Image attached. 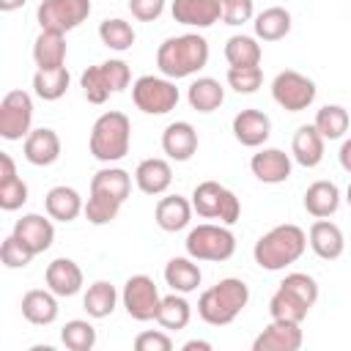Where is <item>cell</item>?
Instances as JSON below:
<instances>
[{
    "label": "cell",
    "mask_w": 351,
    "mask_h": 351,
    "mask_svg": "<svg viewBox=\"0 0 351 351\" xmlns=\"http://www.w3.org/2000/svg\"><path fill=\"white\" fill-rule=\"evenodd\" d=\"M206 63H208V41L197 33L170 36L156 49V66L162 77H170V80L192 77L200 69H206Z\"/></svg>",
    "instance_id": "6da1fadb"
},
{
    "label": "cell",
    "mask_w": 351,
    "mask_h": 351,
    "mask_svg": "<svg viewBox=\"0 0 351 351\" xmlns=\"http://www.w3.org/2000/svg\"><path fill=\"white\" fill-rule=\"evenodd\" d=\"M307 250V233L299 225H277L269 233H263L255 247H252V258L261 269L266 271H282L285 266L296 263Z\"/></svg>",
    "instance_id": "7a4b0ae2"
},
{
    "label": "cell",
    "mask_w": 351,
    "mask_h": 351,
    "mask_svg": "<svg viewBox=\"0 0 351 351\" xmlns=\"http://www.w3.org/2000/svg\"><path fill=\"white\" fill-rule=\"evenodd\" d=\"M250 302V288L239 277H225L197 299V315L208 326H228L239 318V313Z\"/></svg>",
    "instance_id": "3957f363"
},
{
    "label": "cell",
    "mask_w": 351,
    "mask_h": 351,
    "mask_svg": "<svg viewBox=\"0 0 351 351\" xmlns=\"http://www.w3.org/2000/svg\"><path fill=\"white\" fill-rule=\"evenodd\" d=\"M129 143H132V123L123 112L118 110H110V112H101L90 129V154L99 159V162H118L129 154Z\"/></svg>",
    "instance_id": "277c9868"
},
{
    "label": "cell",
    "mask_w": 351,
    "mask_h": 351,
    "mask_svg": "<svg viewBox=\"0 0 351 351\" xmlns=\"http://www.w3.org/2000/svg\"><path fill=\"white\" fill-rule=\"evenodd\" d=\"M186 255L195 261H214L222 263L228 258H233L236 252V236L228 230V225H214V222H203L197 228H192L186 233Z\"/></svg>",
    "instance_id": "5b68a950"
},
{
    "label": "cell",
    "mask_w": 351,
    "mask_h": 351,
    "mask_svg": "<svg viewBox=\"0 0 351 351\" xmlns=\"http://www.w3.org/2000/svg\"><path fill=\"white\" fill-rule=\"evenodd\" d=\"M192 208L197 217L203 219H219L222 225H236L239 217H241V203L239 197L217 184V181H200L195 189H192Z\"/></svg>",
    "instance_id": "8992f818"
},
{
    "label": "cell",
    "mask_w": 351,
    "mask_h": 351,
    "mask_svg": "<svg viewBox=\"0 0 351 351\" xmlns=\"http://www.w3.org/2000/svg\"><path fill=\"white\" fill-rule=\"evenodd\" d=\"M178 99H181V93H178V88L170 77L143 74L132 85V101L145 115H165V112L176 110Z\"/></svg>",
    "instance_id": "52a82bcc"
},
{
    "label": "cell",
    "mask_w": 351,
    "mask_h": 351,
    "mask_svg": "<svg viewBox=\"0 0 351 351\" xmlns=\"http://www.w3.org/2000/svg\"><path fill=\"white\" fill-rule=\"evenodd\" d=\"M271 99L288 112H302L315 101V82L302 71L285 69L271 82Z\"/></svg>",
    "instance_id": "ba28073f"
},
{
    "label": "cell",
    "mask_w": 351,
    "mask_h": 351,
    "mask_svg": "<svg viewBox=\"0 0 351 351\" xmlns=\"http://www.w3.org/2000/svg\"><path fill=\"white\" fill-rule=\"evenodd\" d=\"M33 99L27 90H8L0 101V137L14 143L27 137L33 129Z\"/></svg>",
    "instance_id": "9c48e42d"
},
{
    "label": "cell",
    "mask_w": 351,
    "mask_h": 351,
    "mask_svg": "<svg viewBox=\"0 0 351 351\" xmlns=\"http://www.w3.org/2000/svg\"><path fill=\"white\" fill-rule=\"evenodd\" d=\"M121 302H123L129 318H134V321H156L162 296H159V291H156V285H154V280L148 274H132L123 282Z\"/></svg>",
    "instance_id": "30bf717a"
},
{
    "label": "cell",
    "mask_w": 351,
    "mask_h": 351,
    "mask_svg": "<svg viewBox=\"0 0 351 351\" xmlns=\"http://www.w3.org/2000/svg\"><path fill=\"white\" fill-rule=\"evenodd\" d=\"M90 8H93L90 0H41L36 19L41 30L69 33L90 16Z\"/></svg>",
    "instance_id": "8fae6325"
},
{
    "label": "cell",
    "mask_w": 351,
    "mask_h": 351,
    "mask_svg": "<svg viewBox=\"0 0 351 351\" xmlns=\"http://www.w3.org/2000/svg\"><path fill=\"white\" fill-rule=\"evenodd\" d=\"M302 324L291 321H271L255 340L252 351H299L302 348Z\"/></svg>",
    "instance_id": "7c38bea8"
},
{
    "label": "cell",
    "mask_w": 351,
    "mask_h": 351,
    "mask_svg": "<svg viewBox=\"0 0 351 351\" xmlns=\"http://www.w3.org/2000/svg\"><path fill=\"white\" fill-rule=\"evenodd\" d=\"M271 134V118L263 110H241L233 118V137L244 145V148H261Z\"/></svg>",
    "instance_id": "4fadbf2b"
},
{
    "label": "cell",
    "mask_w": 351,
    "mask_h": 351,
    "mask_svg": "<svg viewBox=\"0 0 351 351\" xmlns=\"http://www.w3.org/2000/svg\"><path fill=\"white\" fill-rule=\"evenodd\" d=\"M170 14L178 25L186 27H211L222 19V3L219 0H173Z\"/></svg>",
    "instance_id": "5bb4252c"
},
{
    "label": "cell",
    "mask_w": 351,
    "mask_h": 351,
    "mask_svg": "<svg viewBox=\"0 0 351 351\" xmlns=\"http://www.w3.org/2000/svg\"><path fill=\"white\" fill-rule=\"evenodd\" d=\"M14 236L33 252V255H41L52 247L55 241V228L47 217L41 214H25L22 219H16L14 225Z\"/></svg>",
    "instance_id": "9a60e30c"
},
{
    "label": "cell",
    "mask_w": 351,
    "mask_h": 351,
    "mask_svg": "<svg viewBox=\"0 0 351 351\" xmlns=\"http://www.w3.org/2000/svg\"><path fill=\"white\" fill-rule=\"evenodd\" d=\"M22 151H25V159L36 167H49L60 159V137L55 129H33L25 143H22Z\"/></svg>",
    "instance_id": "2e32d148"
},
{
    "label": "cell",
    "mask_w": 351,
    "mask_h": 351,
    "mask_svg": "<svg viewBox=\"0 0 351 351\" xmlns=\"http://www.w3.org/2000/svg\"><path fill=\"white\" fill-rule=\"evenodd\" d=\"M250 170L263 184H282L291 178V156L280 148H261L250 159Z\"/></svg>",
    "instance_id": "e0dca14e"
},
{
    "label": "cell",
    "mask_w": 351,
    "mask_h": 351,
    "mask_svg": "<svg viewBox=\"0 0 351 351\" xmlns=\"http://www.w3.org/2000/svg\"><path fill=\"white\" fill-rule=\"evenodd\" d=\"M162 151L173 162H189L197 151V132L189 121H173L162 132Z\"/></svg>",
    "instance_id": "ac0fdd59"
},
{
    "label": "cell",
    "mask_w": 351,
    "mask_h": 351,
    "mask_svg": "<svg viewBox=\"0 0 351 351\" xmlns=\"http://www.w3.org/2000/svg\"><path fill=\"white\" fill-rule=\"evenodd\" d=\"M134 184L140 192L145 195H165L173 184V167L167 159H159V156H151V159H143L134 170Z\"/></svg>",
    "instance_id": "d6986e66"
},
{
    "label": "cell",
    "mask_w": 351,
    "mask_h": 351,
    "mask_svg": "<svg viewBox=\"0 0 351 351\" xmlns=\"http://www.w3.org/2000/svg\"><path fill=\"white\" fill-rule=\"evenodd\" d=\"M307 244L313 247V252L324 261H337L346 250V239H343V230L329 222V219H315L310 225V233H307Z\"/></svg>",
    "instance_id": "ffe728a7"
},
{
    "label": "cell",
    "mask_w": 351,
    "mask_h": 351,
    "mask_svg": "<svg viewBox=\"0 0 351 351\" xmlns=\"http://www.w3.org/2000/svg\"><path fill=\"white\" fill-rule=\"evenodd\" d=\"M44 282L58 296H74L82 288V269L71 258H55L44 271Z\"/></svg>",
    "instance_id": "44dd1931"
},
{
    "label": "cell",
    "mask_w": 351,
    "mask_h": 351,
    "mask_svg": "<svg viewBox=\"0 0 351 351\" xmlns=\"http://www.w3.org/2000/svg\"><path fill=\"white\" fill-rule=\"evenodd\" d=\"M192 211H195L192 200H186L181 195H167V197H159V203L154 208V219L165 233H178L189 225Z\"/></svg>",
    "instance_id": "7402d4cb"
},
{
    "label": "cell",
    "mask_w": 351,
    "mask_h": 351,
    "mask_svg": "<svg viewBox=\"0 0 351 351\" xmlns=\"http://www.w3.org/2000/svg\"><path fill=\"white\" fill-rule=\"evenodd\" d=\"M22 315L33 326H49L58 318V293L49 288H33L22 296Z\"/></svg>",
    "instance_id": "603a6c76"
},
{
    "label": "cell",
    "mask_w": 351,
    "mask_h": 351,
    "mask_svg": "<svg viewBox=\"0 0 351 351\" xmlns=\"http://www.w3.org/2000/svg\"><path fill=\"white\" fill-rule=\"evenodd\" d=\"M340 208V189L335 181H313L304 192V211L315 219H329Z\"/></svg>",
    "instance_id": "cb8c5ba5"
},
{
    "label": "cell",
    "mask_w": 351,
    "mask_h": 351,
    "mask_svg": "<svg viewBox=\"0 0 351 351\" xmlns=\"http://www.w3.org/2000/svg\"><path fill=\"white\" fill-rule=\"evenodd\" d=\"M291 154L302 167H318L324 159V134L315 129V123H304L296 129Z\"/></svg>",
    "instance_id": "d4e9b609"
},
{
    "label": "cell",
    "mask_w": 351,
    "mask_h": 351,
    "mask_svg": "<svg viewBox=\"0 0 351 351\" xmlns=\"http://www.w3.org/2000/svg\"><path fill=\"white\" fill-rule=\"evenodd\" d=\"M44 208H47L49 219L74 222L85 211V203H82L77 189H71V186H52L47 192V197H44Z\"/></svg>",
    "instance_id": "484cf974"
},
{
    "label": "cell",
    "mask_w": 351,
    "mask_h": 351,
    "mask_svg": "<svg viewBox=\"0 0 351 351\" xmlns=\"http://www.w3.org/2000/svg\"><path fill=\"white\" fill-rule=\"evenodd\" d=\"M33 60L38 69H58L66 63V33L41 30L33 41Z\"/></svg>",
    "instance_id": "4316f807"
},
{
    "label": "cell",
    "mask_w": 351,
    "mask_h": 351,
    "mask_svg": "<svg viewBox=\"0 0 351 351\" xmlns=\"http://www.w3.org/2000/svg\"><path fill=\"white\" fill-rule=\"evenodd\" d=\"M203 274H200V266L195 263V258H170L167 266H165V282L178 291V293H192L197 291Z\"/></svg>",
    "instance_id": "83f0119b"
},
{
    "label": "cell",
    "mask_w": 351,
    "mask_h": 351,
    "mask_svg": "<svg viewBox=\"0 0 351 351\" xmlns=\"http://www.w3.org/2000/svg\"><path fill=\"white\" fill-rule=\"evenodd\" d=\"M186 101L197 112H214L225 101V88L214 77H197L186 90Z\"/></svg>",
    "instance_id": "f1b7e54d"
},
{
    "label": "cell",
    "mask_w": 351,
    "mask_h": 351,
    "mask_svg": "<svg viewBox=\"0 0 351 351\" xmlns=\"http://www.w3.org/2000/svg\"><path fill=\"white\" fill-rule=\"evenodd\" d=\"M255 38L261 41H280L291 33V14L288 8L282 5H271V8H263L258 16H255Z\"/></svg>",
    "instance_id": "f546056e"
},
{
    "label": "cell",
    "mask_w": 351,
    "mask_h": 351,
    "mask_svg": "<svg viewBox=\"0 0 351 351\" xmlns=\"http://www.w3.org/2000/svg\"><path fill=\"white\" fill-rule=\"evenodd\" d=\"M310 313V304L302 302L296 293H291L288 288H277L274 296L269 299V315L271 321H291V324H302Z\"/></svg>",
    "instance_id": "4dcf8cb0"
},
{
    "label": "cell",
    "mask_w": 351,
    "mask_h": 351,
    "mask_svg": "<svg viewBox=\"0 0 351 351\" xmlns=\"http://www.w3.org/2000/svg\"><path fill=\"white\" fill-rule=\"evenodd\" d=\"M69 82H71V77H69V69H66V66H58V69H38V71L33 74V90H36V96L44 99V101H58V99H63L66 90H69Z\"/></svg>",
    "instance_id": "1f68e13d"
},
{
    "label": "cell",
    "mask_w": 351,
    "mask_h": 351,
    "mask_svg": "<svg viewBox=\"0 0 351 351\" xmlns=\"http://www.w3.org/2000/svg\"><path fill=\"white\" fill-rule=\"evenodd\" d=\"M115 304H118V291L107 280H96L93 285H88V291L82 296V307H85V313L90 318H107V315H112Z\"/></svg>",
    "instance_id": "d6a6232c"
},
{
    "label": "cell",
    "mask_w": 351,
    "mask_h": 351,
    "mask_svg": "<svg viewBox=\"0 0 351 351\" xmlns=\"http://www.w3.org/2000/svg\"><path fill=\"white\" fill-rule=\"evenodd\" d=\"M192 318V307L189 302L184 299V293L173 291L170 296H162V304H159V313H156V324L167 332H178L189 324Z\"/></svg>",
    "instance_id": "836d02e7"
},
{
    "label": "cell",
    "mask_w": 351,
    "mask_h": 351,
    "mask_svg": "<svg viewBox=\"0 0 351 351\" xmlns=\"http://www.w3.org/2000/svg\"><path fill=\"white\" fill-rule=\"evenodd\" d=\"M90 192H101V195H110L123 203L132 192V176L121 167H101L90 178Z\"/></svg>",
    "instance_id": "e575fe53"
},
{
    "label": "cell",
    "mask_w": 351,
    "mask_h": 351,
    "mask_svg": "<svg viewBox=\"0 0 351 351\" xmlns=\"http://www.w3.org/2000/svg\"><path fill=\"white\" fill-rule=\"evenodd\" d=\"M315 129L324 134V140H340L348 126H351V115L346 107L340 104H324L318 112H315Z\"/></svg>",
    "instance_id": "d590c367"
},
{
    "label": "cell",
    "mask_w": 351,
    "mask_h": 351,
    "mask_svg": "<svg viewBox=\"0 0 351 351\" xmlns=\"http://www.w3.org/2000/svg\"><path fill=\"white\" fill-rule=\"evenodd\" d=\"M99 38L104 47L115 49V52H126L132 44H134V27L121 19V16H112V19H104L99 25Z\"/></svg>",
    "instance_id": "8d00e7d4"
},
{
    "label": "cell",
    "mask_w": 351,
    "mask_h": 351,
    "mask_svg": "<svg viewBox=\"0 0 351 351\" xmlns=\"http://www.w3.org/2000/svg\"><path fill=\"white\" fill-rule=\"evenodd\" d=\"M225 60L230 66H258L261 63V44L252 36H230L225 44Z\"/></svg>",
    "instance_id": "74e56055"
},
{
    "label": "cell",
    "mask_w": 351,
    "mask_h": 351,
    "mask_svg": "<svg viewBox=\"0 0 351 351\" xmlns=\"http://www.w3.org/2000/svg\"><path fill=\"white\" fill-rule=\"evenodd\" d=\"M60 340L69 351H90L96 346V329L90 321L74 318V321H66V326L60 329Z\"/></svg>",
    "instance_id": "f35d334b"
},
{
    "label": "cell",
    "mask_w": 351,
    "mask_h": 351,
    "mask_svg": "<svg viewBox=\"0 0 351 351\" xmlns=\"http://www.w3.org/2000/svg\"><path fill=\"white\" fill-rule=\"evenodd\" d=\"M121 200L110 197V195H101V192H90L88 203H85V217L90 225H110L118 211H121Z\"/></svg>",
    "instance_id": "ab89813d"
},
{
    "label": "cell",
    "mask_w": 351,
    "mask_h": 351,
    "mask_svg": "<svg viewBox=\"0 0 351 351\" xmlns=\"http://www.w3.org/2000/svg\"><path fill=\"white\" fill-rule=\"evenodd\" d=\"M80 85H82V93H85V99H88L90 104H104V101L112 96V88H110V82H107V77H104L101 63L85 69L82 77H80Z\"/></svg>",
    "instance_id": "60d3db41"
},
{
    "label": "cell",
    "mask_w": 351,
    "mask_h": 351,
    "mask_svg": "<svg viewBox=\"0 0 351 351\" xmlns=\"http://www.w3.org/2000/svg\"><path fill=\"white\" fill-rule=\"evenodd\" d=\"M263 82L261 66H230L228 69V85L236 93H255Z\"/></svg>",
    "instance_id": "b9f144b4"
},
{
    "label": "cell",
    "mask_w": 351,
    "mask_h": 351,
    "mask_svg": "<svg viewBox=\"0 0 351 351\" xmlns=\"http://www.w3.org/2000/svg\"><path fill=\"white\" fill-rule=\"evenodd\" d=\"M36 255L11 233V236H5V241L0 244V261H3V266L5 269H25L30 261H33Z\"/></svg>",
    "instance_id": "7bdbcfd3"
},
{
    "label": "cell",
    "mask_w": 351,
    "mask_h": 351,
    "mask_svg": "<svg viewBox=\"0 0 351 351\" xmlns=\"http://www.w3.org/2000/svg\"><path fill=\"white\" fill-rule=\"evenodd\" d=\"M282 288H288L291 293H296L302 302H307L310 307L318 302V282L310 277V274H304V271H291V274H285V280L280 282Z\"/></svg>",
    "instance_id": "ee69618b"
},
{
    "label": "cell",
    "mask_w": 351,
    "mask_h": 351,
    "mask_svg": "<svg viewBox=\"0 0 351 351\" xmlns=\"http://www.w3.org/2000/svg\"><path fill=\"white\" fill-rule=\"evenodd\" d=\"M25 203H27V184L19 176L0 181V208L3 211H16Z\"/></svg>",
    "instance_id": "f6af8a7d"
},
{
    "label": "cell",
    "mask_w": 351,
    "mask_h": 351,
    "mask_svg": "<svg viewBox=\"0 0 351 351\" xmlns=\"http://www.w3.org/2000/svg\"><path fill=\"white\" fill-rule=\"evenodd\" d=\"M219 3H222V22L233 25V27L250 22L252 14H255L252 0H219Z\"/></svg>",
    "instance_id": "bcb514c9"
},
{
    "label": "cell",
    "mask_w": 351,
    "mask_h": 351,
    "mask_svg": "<svg viewBox=\"0 0 351 351\" xmlns=\"http://www.w3.org/2000/svg\"><path fill=\"white\" fill-rule=\"evenodd\" d=\"M101 69H104V77H107L112 93L129 88V82H132V71H129V66H126L123 60H104Z\"/></svg>",
    "instance_id": "7dc6e473"
},
{
    "label": "cell",
    "mask_w": 351,
    "mask_h": 351,
    "mask_svg": "<svg viewBox=\"0 0 351 351\" xmlns=\"http://www.w3.org/2000/svg\"><path fill=\"white\" fill-rule=\"evenodd\" d=\"M134 348L137 351H170L173 348V340L167 332H159V329H148V332H140L134 337Z\"/></svg>",
    "instance_id": "c3c4849f"
},
{
    "label": "cell",
    "mask_w": 351,
    "mask_h": 351,
    "mask_svg": "<svg viewBox=\"0 0 351 351\" xmlns=\"http://www.w3.org/2000/svg\"><path fill=\"white\" fill-rule=\"evenodd\" d=\"M129 11L140 22H154L165 11V0H129Z\"/></svg>",
    "instance_id": "681fc988"
},
{
    "label": "cell",
    "mask_w": 351,
    "mask_h": 351,
    "mask_svg": "<svg viewBox=\"0 0 351 351\" xmlns=\"http://www.w3.org/2000/svg\"><path fill=\"white\" fill-rule=\"evenodd\" d=\"M340 165H343V170L346 173H351V137L348 140H343V145H340Z\"/></svg>",
    "instance_id": "f907efd6"
},
{
    "label": "cell",
    "mask_w": 351,
    "mask_h": 351,
    "mask_svg": "<svg viewBox=\"0 0 351 351\" xmlns=\"http://www.w3.org/2000/svg\"><path fill=\"white\" fill-rule=\"evenodd\" d=\"M181 348L184 351H211V343L208 340H186Z\"/></svg>",
    "instance_id": "816d5d0a"
},
{
    "label": "cell",
    "mask_w": 351,
    "mask_h": 351,
    "mask_svg": "<svg viewBox=\"0 0 351 351\" xmlns=\"http://www.w3.org/2000/svg\"><path fill=\"white\" fill-rule=\"evenodd\" d=\"M27 0H0V11H5V14H11V11H16V8H22Z\"/></svg>",
    "instance_id": "f5cc1de1"
},
{
    "label": "cell",
    "mask_w": 351,
    "mask_h": 351,
    "mask_svg": "<svg viewBox=\"0 0 351 351\" xmlns=\"http://www.w3.org/2000/svg\"><path fill=\"white\" fill-rule=\"evenodd\" d=\"M346 200H348V206H351V184H348V189H346Z\"/></svg>",
    "instance_id": "db71d44e"
}]
</instances>
